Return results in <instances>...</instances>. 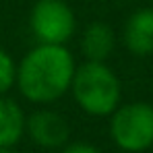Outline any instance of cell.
Segmentation results:
<instances>
[{"label":"cell","instance_id":"8","mask_svg":"<svg viewBox=\"0 0 153 153\" xmlns=\"http://www.w3.org/2000/svg\"><path fill=\"white\" fill-rule=\"evenodd\" d=\"M83 52L89 60L103 62L114 50V31L105 23H93L83 35Z\"/></svg>","mask_w":153,"mask_h":153},{"label":"cell","instance_id":"11","mask_svg":"<svg viewBox=\"0 0 153 153\" xmlns=\"http://www.w3.org/2000/svg\"><path fill=\"white\" fill-rule=\"evenodd\" d=\"M0 153H17L13 147H0Z\"/></svg>","mask_w":153,"mask_h":153},{"label":"cell","instance_id":"4","mask_svg":"<svg viewBox=\"0 0 153 153\" xmlns=\"http://www.w3.org/2000/svg\"><path fill=\"white\" fill-rule=\"evenodd\" d=\"M31 29L42 44L62 46L75 33V15L62 0H39L31 10Z\"/></svg>","mask_w":153,"mask_h":153},{"label":"cell","instance_id":"9","mask_svg":"<svg viewBox=\"0 0 153 153\" xmlns=\"http://www.w3.org/2000/svg\"><path fill=\"white\" fill-rule=\"evenodd\" d=\"M15 79H17V68H15L13 58L6 52L0 50V93L8 91L13 87Z\"/></svg>","mask_w":153,"mask_h":153},{"label":"cell","instance_id":"6","mask_svg":"<svg viewBox=\"0 0 153 153\" xmlns=\"http://www.w3.org/2000/svg\"><path fill=\"white\" fill-rule=\"evenodd\" d=\"M124 44L134 56L153 54V8H139L124 27Z\"/></svg>","mask_w":153,"mask_h":153},{"label":"cell","instance_id":"1","mask_svg":"<svg viewBox=\"0 0 153 153\" xmlns=\"http://www.w3.org/2000/svg\"><path fill=\"white\" fill-rule=\"evenodd\" d=\"M75 60L62 46L42 44L23 58L19 66V89L29 102L48 103L58 100L71 85Z\"/></svg>","mask_w":153,"mask_h":153},{"label":"cell","instance_id":"2","mask_svg":"<svg viewBox=\"0 0 153 153\" xmlns=\"http://www.w3.org/2000/svg\"><path fill=\"white\" fill-rule=\"evenodd\" d=\"M73 93L76 103L91 116H108L120 102V81L103 62L89 60L75 68Z\"/></svg>","mask_w":153,"mask_h":153},{"label":"cell","instance_id":"5","mask_svg":"<svg viewBox=\"0 0 153 153\" xmlns=\"http://www.w3.org/2000/svg\"><path fill=\"white\" fill-rule=\"evenodd\" d=\"M25 128L31 137V141L37 143L39 147H46V149L62 147L71 134L68 122L60 114L50 112V110L33 112L25 120Z\"/></svg>","mask_w":153,"mask_h":153},{"label":"cell","instance_id":"12","mask_svg":"<svg viewBox=\"0 0 153 153\" xmlns=\"http://www.w3.org/2000/svg\"><path fill=\"white\" fill-rule=\"evenodd\" d=\"M149 2H153V0H149Z\"/></svg>","mask_w":153,"mask_h":153},{"label":"cell","instance_id":"10","mask_svg":"<svg viewBox=\"0 0 153 153\" xmlns=\"http://www.w3.org/2000/svg\"><path fill=\"white\" fill-rule=\"evenodd\" d=\"M62 153H100L93 145L89 143H73V145H66Z\"/></svg>","mask_w":153,"mask_h":153},{"label":"cell","instance_id":"3","mask_svg":"<svg viewBox=\"0 0 153 153\" xmlns=\"http://www.w3.org/2000/svg\"><path fill=\"white\" fill-rule=\"evenodd\" d=\"M110 134L128 153L145 151L153 145V105L145 102L126 103L112 112Z\"/></svg>","mask_w":153,"mask_h":153},{"label":"cell","instance_id":"7","mask_svg":"<svg viewBox=\"0 0 153 153\" xmlns=\"http://www.w3.org/2000/svg\"><path fill=\"white\" fill-rule=\"evenodd\" d=\"M25 130V116L19 103L0 97V147H13L19 143Z\"/></svg>","mask_w":153,"mask_h":153}]
</instances>
